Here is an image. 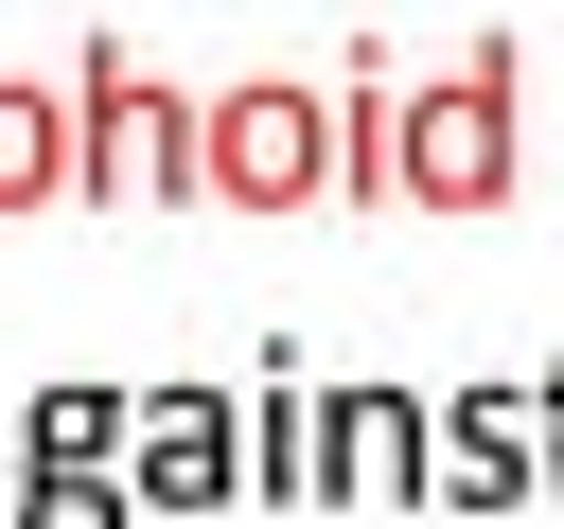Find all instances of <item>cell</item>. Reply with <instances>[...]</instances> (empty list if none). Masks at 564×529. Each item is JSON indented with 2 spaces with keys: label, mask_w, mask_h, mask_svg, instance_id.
<instances>
[{
  "label": "cell",
  "mask_w": 564,
  "mask_h": 529,
  "mask_svg": "<svg viewBox=\"0 0 564 529\" xmlns=\"http://www.w3.org/2000/svg\"><path fill=\"white\" fill-rule=\"evenodd\" d=\"M176 176H194L176 88H141L123 53H88V106H70V194H176Z\"/></svg>",
  "instance_id": "1"
},
{
  "label": "cell",
  "mask_w": 564,
  "mask_h": 529,
  "mask_svg": "<svg viewBox=\"0 0 564 529\" xmlns=\"http://www.w3.org/2000/svg\"><path fill=\"white\" fill-rule=\"evenodd\" d=\"M388 176H405V194H458V212H476V194L511 176V71H494V53H476V71H441V88H423V106L388 123Z\"/></svg>",
  "instance_id": "2"
},
{
  "label": "cell",
  "mask_w": 564,
  "mask_h": 529,
  "mask_svg": "<svg viewBox=\"0 0 564 529\" xmlns=\"http://www.w3.org/2000/svg\"><path fill=\"white\" fill-rule=\"evenodd\" d=\"M194 176H212V194H317V176H335V106H317V88H229V106L194 123Z\"/></svg>",
  "instance_id": "3"
},
{
  "label": "cell",
  "mask_w": 564,
  "mask_h": 529,
  "mask_svg": "<svg viewBox=\"0 0 564 529\" xmlns=\"http://www.w3.org/2000/svg\"><path fill=\"white\" fill-rule=\"evenodd\" d=\"M123 476H141V511H212V494H247V406H229V388H141Z\"/></svg>",
  "instance_id": "4"
},
{
  "label": "cell",
  "mask_w": 564,
  "mask_h": 529,
  "mask_svg": "<svg viewBox=\"0 0 564 529\" xmlns=\"http://www.w3.org/2000/svg\"><path fill=\"white\" fill-rule=\"evenodd\" d=\"M423 476H441V494H476V511H511V494L546 476V406H529V388L441 406V423H423Z\"/></svg>",
  "instance_id": "5"
},
{
  "label": "cell",
  "mask_w": 564,
  "mask_h": 529,
  "mask_svg": "<svg viewBox=\"0 0 564 529\" xmlns=\"http://www.w3.org/2000/svg\"><path fill=\"white\" fill-rule=\"evenodd\" d=\"M317 494H423V388H335Z\"/></svg>",
  "instance_id": "6"
},
{
  "label": "cell",
  "mask_w": 564,
  "mask_h": 529,
  "mask_svg": "<svg viewBox=\"0 0 564 529\" xmlns=\"http://www.w3.org/2000/svg\"><path fill=\"white\" fill-rule=\"evenodd\" d=\"M317 423H335V388H300V370H264V388H247V494H264V511H300V494H317Z\"/></svg>",
  "instance_id": "7"
},
{
  "label": "cell",
  "mask_w": 564,
  "mask_h": 529,
  "mask_svg": "<svg viewBox=\"0 0 564 529\" xmlns=\"http://www.w3.org/2000/svg\"><path fill=\"white\" fill-rule=\"evenodd\" d=\"M0 511H18V529H123V511H141V476H123V458H18V494H0Z\"/></svg>",
  "instance_id": "8"
},
{
  "label": "cell",
  "mask_w": 564,
  "mask_h": 529,
  "mask_svg": "<svg viewBox=\"0 0 564 529\" xmlns=\"http://www.w3.org/2000/svg\"><path fill=\"white\" fill-rule=\"evenodd\" d=\"M123 441H141L123 388H35V406H18V458H123Z\"/></svg>",
  "instance_id": "9"
},
{
  "label": "cell",
  "mask_w": 564,
  "mask_h": 529,
  "mask_svg": "<svg viewBox=\"0 0 564 529\" xmlns=\"http://www.w3.org/2000/svg\"><path fill=\"white\" fill-rule=\"evenodd\" d=\"M18 194H70V106L53 88H0V212Z\"/></svg>",
  "instance_id": "10"
},
{
  "label": "cell",
  "mask_w": 564,
  "mask_h": 529,
  "mask_svg": "<svg viewBox=\"0 0 564 529\" xmlns=\"http://www.w3.org/2000/svg\"><path fill=\"white\" fill-rule=\"evenodd\" d=\"M0 494H18V423H0Z\"/></svg>",
  "instance_id": "11"
}]
</instances>
